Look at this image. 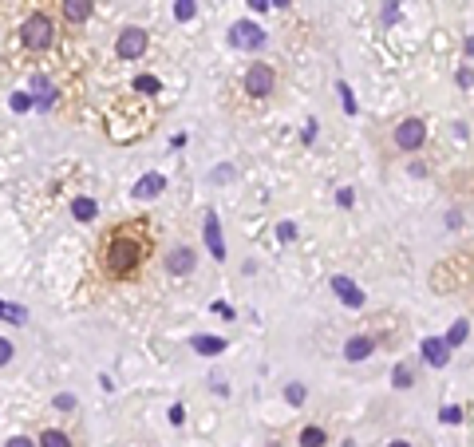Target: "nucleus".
Returning a JSON list of instances; mask_svg holds the SVG:
<instances>
[{"label":"nucleus","mask_w":474,"mask_h":447,"mask_svg":"<svg viewBox=\"0 0 474 447\" xmlns=\"http://www.w3.org/2000/svg\"><path fill=\"white\" fill-rule=\"evenodd\" d=\"M392 380H395V388H411V384H415V380H411V368H407V364H399V368H395V372H392Z\"/></svg>","instance_id":"nucleus-22"},{"label":"nucleus","mask_w":474,"mask_h":447,"mask_svg":"<svg viewBox=\"0 0 474 447\" xmlns=\"http://www.w3.org/2000/svg\"><path fill=\"white\" fill-rule=\"evenodd\" d=\"M229 44L241 52H261L265 48V32H261L253 20H237L234 28H229Z\"/></svg>","instance_id":"nucleus-5"},{"label":"nucleus","mask_w":474,"mask_h":447,"mask_svg":"<svg viewBox=\"0 0 474 447\" xmlns=\"http://www.w3.org/2000/svg\"><path fill=\"white\" fill-rule=\"evenodd\" d=\"M36 447H71V439H67V431H60V428H44V435L36 439Z\"/></svg>","instance_id":"nucleus-16"},{"label":"nucleus","mask_w":474,"mask_h":447,"mask_svg":"<svg viewBox=\"0 0 474 447\" xmlns=\"http://www.w3.org/2000/svg\"><path fill=\"white\" fill-rule=\"evenodd\" d=\"M194 12H198V8H194V0H178V8H174V17H178V20H194Z\"/></svg>","instance_id":"nucleus-24"},{"label":"nucleus","mask_w":474,"mask_h":447,"mask_svg":"<svg viewBox=\"0 0 474 447\" xmlns=\"http://www.w3.org/2000/svg\"><path fill=\"white\" fill-rule=\"evenodd\" d=\"M458 419H462V408H455V404L442 408V424H458Z\"/></svg>","instance_id":"nucleus-27"},{"label":"nucleus","mask_w":474,"mask_h":447,"mask_svg":"<svg viewBox=\"0 0 474 447\" xmlns=\"http://www.w3.org/2000/svg\"><path fill=\"white\" fill-rule=\"evenodd\" d=\"M56 408H60V412H71V408H76V396H56Z\"/></svg>","instance_id":"nucleus-30"},{"label":"nucleus","mask_w":474,"mask_h":447,"mask_svg":"<svg viewBox=\"0 0 474 447\" xmlns=\"http://www.w3.org/2000/svg\"><path fill=\"white\" fill-rule=\"evenodd\" d=\"M427 143V123L423 119H403L399 127H395V146L399 151H419Z\"/></svg>","instance_id":"nucleus-6"},{"label":"nucleus","mask_w":474,"mask_h":447,"mask_svg":"<svg viewBox=\"0 0 474 447\" xmlns=\"http://www.w3.org/2000/svg\"><path fill=\"white\" fill-rule=\"evenodd\" d=\"M194 352L218 356V352H225V340H221V336H194Z\"/></svg>","instance_id":"nucleus-15"},{"label":"nucleus","mask_w":474,"mask_h":447,"mask_svg":"<svg viewBox=\"0 0 474 447\" xmlns=\"http://www.w3.org/2000/svg\"><path fill=\"white\" fill-rule=\"evenodd\" d=\"M466 333H471V325H466V320H455L451 333H447V349H458V345L466 340Z\"/></svg>","instance_id":"nucleus-19"},{"label":"nucleus","mask_w":474,"mask_h":447,"mask_svg":"<svg viewBox=\"0 0 474 447\" xmlns=\"http://www.w3.org/2000/svg\"><path fill=\"white\" fill-rule=\"evenodd\" d=\"M63 17H67V24H83L91 17V0H63Z\"/></svg>","instance_id":"nucleus-14"},{"label":"nucleus","mask_w":474,"mask_h":447,"mask_svg":"<svg viewBox=\"0 0 474 447\" xmlns=\"http://www.w3.org/2000/svg\"><path fill=\"white\" fill-rule=\"evenodd\" d=\"M423 356H427V364L442 368L447 360H451V349H447V340H439V336H427L423 340Z\"/></svg>","instance_id":"nucleus-11"},{"label":"nucleus","mask_w":474,"mask_h":447,"mask_svg":"<svg viewBox=\"0 0 474 447\" xmlns=\"http://www.w3.org/2000/svg\"><path fill=\"white\" fill-rule=\"evenodd\" d=\"M71 214H76L79 222H91L95 214H99V206H95L91 198H76V202H71Z\"/></svg>","instance_id":"nucleus-18"},{"label":"nucleus","mask_w":474,"mask_h":447,"mask_svg":"<svg viewBox=\"0 0 474 447\" xmlns=\"http://www.w3.org/2000/svg\"><path fill=\"white\" fill-rule=\"evenodd\" d=\"M202 234H205V246H210V257H214V261H225V241H221L218 214H205V226H202Z\"/></svg>","instance_id":"nucleus-8"},{"label":"nucleus","mask_w":474,"mask_h":447,"mask_svg":"<svg viewBox=\"0 0 474 447\" xmlns=\"http://www.w3.org/2000/svg\"><path fill=\"white\" fill-rule=\"evenodd\" d=\"M273 87H277V72H273L269 64H249V72H245V96L249 99H269Z\"/></svg>","instance_id":"nucleus-3"},{"label":"nucleus","mask_w":474,"mask_h":447,"mask_svg":"<svg viewBox=\"0 0 474 447\" xmlns=\"http://www.w3.org/2000/svg\"><path fill=\"white\" fill-rule=\"evenodd\" d=\"M387 447H411V444H403V439H395V444H387Z\"/></svg>","instance_id":"nucleus-36"},{"label":"nucleus","mask_w":474,"mask_h":447,"mask_svg":"<svg viewBox=\"0 0 474 447\" xmlns=\"http://www.w3.org/2000/svg\"><path fill=\"white\" fill-rule=\"evenodd\" d=\"M277 234H281V241H293V238H297V226H293V222H284L281 230H277Z\"/></svg>","instance_id":"nucleus-28"},{"label":"nucleus","mask_w":474,"mask_h":447,"mask_svg":"<svg viewBox=\"0 0 474 447\" xmlns=\"http://www.w3.org/2000/svg\"><path fill=\"white\" fill-rule=\"evenodd\" d=\"M249 8H257V12H265V8H269V0H249Z\"/></svg>","instance_id":"nucleus-34"},{"label":"nucleus","mask_w":474,"mask_h":447,"mask_svg":"<svg viewBox=\"0 0 474 447\" xmlns=\"http://www.w3.org/2000/svg\"><path fill=\"white\" fill-rule=\"evenodd\" d=\"M340 96H344V111L356 115V99H352V87H348V83H340Z\"/></svg>","instance_id":"nucleus-25"},{"label":"nucleus","mask_w":474,"mask_h":447,"mask_svg":"<svg viewBox=\"0 0 474 447\" xmlns=\"http://www.w3.org/2000/svg\"><path fill=\"white\" fill-rule=\"evenodd\" d=\"M12 340H4V336H0V368H4V364H8V360H12Z\"/></svg>","instance_id":"nucleus-26"},{"label":"nucleus","mask_w":474,"mask_h":447,"mask_svg":"<svg viewBox=\"0 0 474 447\" xmlns=\"http://www.w3.org/2000/svg\"><path fill=\"white\" fill-rule=\"evenodd\" d=\"M304 396H308L304 384H289V388H284V400H289V404H304Z\"/></svg>","instance_id":"nucleus-23"},{"label":"nucleus","mask_w":474,"mask_h":447,"mask_svg":"<svg viewBox=\"0 0 474 447\" xmlns=\"http://www.w3.org/2000/svg\"><path fill=\"white\" fill-rule=\"evenodd\" d=\"M182 419H186V408H182V404H174V408H170V424H182Z\"/></svg>","instance_id":"nucleus-32"},{"label":"nucleus","mask_w":474,"mask_h":447,"mask_svg":"<svg viewBox=\"0 0 474 447\" xmlns=\"http://www.w3.org/2000/svg\"><path fill=\"white\" fill-rule=\"evenodd\" d=\"M332 289H336V297L348 305V309H363V289L352 281V277H344V273H336L332 277Z\"/></svg>","instance_id":"nucleus-7"},{"label":"nucleus","mask_w":474,"mask_h":447,"mask_svg":"<svg viewBox=\"0 0 474 447\" xmlns=\"http://www.w3.org/2000/svg\"><path fill=\"white\" fill-rule=\"evenodd\" d=\"M4 447H36V444H32V439H24V435H12Z\"/></svg>","instance_id":"nucleus-33"},{"label":"nucleus","mask_w":474,"mask_h":447,"mask_svg":"<svg viewBox=\"0 0 474 447\" xmlns=\"http://www.w3.org/2000/svg\"><path fill=\"white\" fill-rule=\"evenodd\" d=\"M324 444H328V435H324L320 428H304L300 431V447H324Z\"/></svg>","instance_id":"nucleus-20"},{"label":"nucleus","mask_w":474,"mask_h":447,"mask_svg":"<svg viewBox=\"0 0 474 447\" xmlns=\"http://www.w3.org/2000/svg\"><path fill=\"white\" fill-rule=\"evenodd\" d=\"M194 265H198V254H194L190 246H178V250L166 257V270H170L174 277H186V273H194Z\"/></svg>","instance_id":"nucleus-9"},{"label":"nucleus","mask_w":474,"mask_h":447,"mask_svg":"<svg viewBox=\"0 0 474 447\" xmlns=\"http://www.w3.org/2000/svg\"><path fill=\"white\" fill-rule=\"evenodd\" d=\"M146 48H150V36L142 32V28H135V24L123 28L119 40H115V56H119V60H142V52Z\"/></svg>","instance_id":"nucleus-4"},{"label":"nucleus","mask_w":474,"mask_h":447,"mask_svg":"<svg viewBox=\"0 0 474 447\" xmlns=\"http://www.w3.org/2000/svg\"><path fill=\"white\" fill-rule=\"evenodd\" d=\"M372 352H376V340H372V336H352L344 345L348 360H363V356H372Z\"/></svg>","instance_id":"nucleus-13"},{"label":"nucleus","mask_w":474,"mask_h":447,"mask_svg":"<svg viewBox=\"0 0 474 447\" xmlns=\"http://www.w3.org/2000/svg\"><path fill=\"white\" fill-rule=\"evenodd\" d=\"M273 4H277V8H289V4H293V0H273Z\"/></svg>","instance_id":"nucleus-35"},{"label":"nucleus","mask_w":474,"mask_h":447,"mask_svg":"<svg viewBox=\"0 0 474 447\" xmlns=\"http://www.w3.org/2000/svg\"><path fill=\"white\" fill-rule=\"evenodd\" d=\"M214 313H218V317H225V320H234V309H229L225 301H214Z\"/></svg>","instance_id":"nucleus-29"},{"label":"nucleus","mask_w":474,"mask_h":447,"mask_svg":"<svg viewBox=\"0 0 474 447\" xmlns=\"http://www.w3.org/2000/svg\"><path fill=\"white\" fill-rule=\"evenodd\" d=\"M32 103H36V107H52V103H56V87H52L44 76L32 80Z\"/></svg>","instance_id":"nucleus-12"},{"label":"nucleus","mask_w":474,"mask_h":447,"mask_svg":"<svg viewBox=\"0 0 474 447\" xmlns=\"http://www.w3.org/2000/svg\"><path fill=\"white\" fill-rule=\"evenodd\" d=\"M166 190V178L162 175H142L139 182H135V198H139V202H150V198H158V194Z\"/></svg>","instance_id":"nucleus-10"},{"label":"nucleus","mask_w":474,"mask_h":447,"mask_svg":"<svg viewBox=\"0 0 474 447\" xmlns=\"http://www.w3.org/2000/svg\"><path fill=\"white\" fill-rule=\"evenodd\" d=\"M20 44L28 52L52 48V44H56V24H52V17H47V12H32V17L20 24Z\"/></svg>","instance_id":"nucleus-2"},{"label":"nucleus","mask_w":474,"mask_h":447,"mask_svg":"<svg viewBox=\"0 0 474 447\" xmlns=\"http://www.w3.org/2000/svg\"><path fill=\"white\" fill-rule=\"evenodd\" d=\"M28 107H32L28 96H12V111H28Z\"/></svg>","instance_id":"nucleus-31"},{"label":"nucleus","mask_w":474,"mask_h":447,"mask_svg":"<svg viewBox=\"0 0 474 447\" xmlns=\"http://www.w3.org/2000/svg\"><path fill=\"white\" fill-rule=\"evenodd\" d=\"M146 254H150L146 234H139V230H115V234L103 241V273L115 277V281H126V277L139 273Z\"/></svg>","instance_id":"nucleus-1"},{"label":"nucleus","mask_w":474,"mask_h":447,"mask_svg":"<svg viewBox=\"0 0 474 447\" xmlns=\"http://www.w3.org/2000/svg\"><path fill=\"white\" fill-rule=\"evenodd\" d=\"M0 320H8V325H24V320H28V309H24V305L0 301Z\"/></svg>","instance_id":"nucleus-17"},{"label":"nucleus","mask_w":474,"mask_h":447,"mask_svg":"<svg viewBox=\"0 0 474 447\" xmlns=\"http://www.w3.org/2000/svg\"><path fill=\"white\" fill-rule=\"evenodd\" d=\"M135 91H146V96H155V91H162V83H158L155 76H139V80H135Z\"/></svg>","instance_id":"nucleus-21"}]
</instances>
